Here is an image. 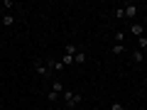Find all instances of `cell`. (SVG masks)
<instances>
[{"label": "cell", "instance_id": "obj_1", "mask_svg": "<svg viewBox=\"0 0 147 110\" xmlns=\"http://www.w3.org/2000/svg\"><path fill=\"white\" fill-rule=\"evenodd\" d=\"M61 100L69 105V108H74V105H79L81 100H84V95H81L79 91H64V93H61Z\"/></svg>", "mask_w": 147, "mask_h": 110}, {"label": "cell", "instance_id": "obj_2", "mask_svg": "<svg viewBox=\"0 0 147 110\" xmlns=\"http://www.w3.org/2000/svg\"><path fill=\"white\" fill-rule=\"evenodd\" d=\"M32 68H34V73H39V76H49V73H52V68H49L47 61H42V59H37V61L32 64Z\"/></svg>", "mask_w": 147, "mask_h": 110}, {"label": "cell", "instance_id": "obj_3", "mask_svg": "<svg viewBox=\"0 0 147 110\" xmlns=\"http://www.w3.org/2000/svg\"><path fill=\"white\" fill-rule=\"evenodd\" d=\"M47 66H49V68H52V71H57V73H61V71H64V68H66V66H64V64H61V61H54V59H49V61H47Z\"/></svg>", "mask_w": 147, "mask_h": 110}, {"label": "cell", "instance_id": "obj_4", "mask_svg": "<svg viewBox=\"0 0 147 110\" xmlns=\"http://www.w3.org/2000/svg\"><path fill=\"white\" fill-rule=\"evenodd\" d=\"M132 37H135V39L145 37V27H142V25H137V22H132Z\"/></svg>", "mask_w": 147, "mask_h": 110}, {"label": "cell", "instance_id": "obj_5", "mask_svg": "<svg viewBox=\"0 0 147 110\" xmlns=\"http://www.w3.org/2000/svg\"><path fill=\"white\" fill-rule=\"evenodd\" d=\"M123 7H125V17H130V20L137 15V5H135V3H130V5H123Z\"/></svg>", "mask_w": 147, "mask_h": 110}, {"label": "cell", "instance_id": "obj_6", "mask_svg": "<svg viewBox=\"0 0 147 110\" xmlns=\"http://www.w3.org/2000/svg\"><path fill=\"white\" fill-rule=\"evenodd\" d=\"M132 61L142 64V61H145V52H142V49H132Z\"/></svg>", "mask_w": 147, "mask_h": 110}, {"label": "cell", "instance_id": "obj_7", "mask_svg": "<svg viewBox=\"0 0 147 110\" xmlns=\"http://www.w3.org/2000/svg\"><path fill=\"white\" fill-rule=\"evenodd\" d=\"M74 64H79V66H81V64H86V52H84V49H79V52H76V56H74Z\"/></svg>", "mask_w": 147, "mask_h": 110}, {"label": "cell", "instance_id": "obj_8", "mask_svg": "<svg viewBox=\"0 0 147 110\" xmlns=\"http://www.w3.org/2000/svg\"><path fill=\"white\" fill-rule=\"evenodd\" d=\"M110 52L115 54V56H120V54H125V44H113V47H110Z\"/></svg>", "mask_w": 147, "mask_h": 110}, {"label": "cell", "instance_id": "obj_9", "mask_svg": "<svg viewBox=\"0 0 147 110\" xmlns=\"http://www.w3.org/2000/svg\"><path fill=\"white\" fill-rule=\"evenodd\" d=\"M0 22H3L5 27H10V25H15V17H12V15H3V17H0Z\"/></svg>", "mask_w": 147, "mask_h": 110}, {"label": "cell", "instance_id": "obj_10", "mask_svg": "<svg viewBox=\"0 0 147 110\" xmlns=\"http://www.w3.org/2000/svg\"><path fill=\"white\" fill-rule=\"evenodd\" d=\"M113 39H115V44H123V42H125V32H123V30H118L115 34H113Z\"/></svg>", "mask_w": 147, "mask_h": 110}, {"label": "cell", "instance_id": "obj_11", "mask_svg": "<svg viewBox=\"0 0 147 110\" xmlns=\"http://www.w3.org/2000/svg\"><path fill=\"white\" fill-rule=\"evenodd\" d=\"M52 91H54V93H59V95H61V93H64V91H66V88H64V83H61V81H54Z\"/></svg>", "mask_w": 147, "mask_h": 110}, {"label": "cell", "instance_id": "obj_12", "mask_svg": "<svg viewBox=\"0 0 147 110\" xmlns=\"http://www.w3.org/2000/svg\"><path fill=\"white\" fill-rule=\"evenodd\" d=\"M64 49H66V54H69V56H76V52H79L81 47H74V44H66Z\"/></svg>", "mask_w": 147, "mask_h": 110}, {"label": "cell", "instance_id": "obj_13", "mask_svg": "<svg viewBox=\"0 0 147 110\" xmlns=\"http://www.w3.org/2000/svg\"><path fill=\"white\" fill-rule=\"evenodd\" d=\"M47 98L52 100V103H59V100H61V95H59V93H54V91H49V93H47Z\"/></svg>", "mask_w": 147, "mask_h": 110}, {"label": "cell", "instance_id": "obj_14", "mask_svg": "<svg viewBox=\"0 0 147 110\" xmlns=\"http://www.w3.org/2000/svg\"><path fill=\"white\" fill-rule=\"evenodd\" d=\"M113 15H115V20H123V17H125V7H115Z\"/></svg>", "mask_w": 147, "mask_h": 110}, {"label": "cell", "instance_id": "obj_15", "mask_svg": "<svg viewBox=\"0 0 147 110\" xmlns=\"http://www.w3.org/2000/svg\"><path fill=\"white\" fill-rule=\"evenodd\" d=\"M61 64H64V66H71V64H74V56H69V54H64Z\"/></svg>", "mask_w": 147, "mask_h": 110}, {"label": "cell", "instance_id": "obj_16", "mask_svg": "<svg viewBox=\"0 0 147 110\" xmlns=\"http://www.w3.org/2000/svg\"><path fill=\"white\" fill-rule=\"evenodd\" d=\"M147 47V37H140V39H137V49H145Z\"/></svg>", "mask_w": 147, "mask_h": 110}, {"label": "cell", "instance_id": "obj_17", "mask_svg": "<svg viewBox=\"0 0 147 110\" xmlns=\"http://www.w3.org/2000/svg\"><path fill=\"white\" fill-rule=\"evenodd\" d=\"M110 110H125V105H123V103H113V105H110Z\"/></svg>", "mask_w": 147, "mask_h": 110}, {"label": "cell", "instance_id": "obj_18", "mask_svg": "<svg viewBox=\"0 0 147 110\" xmlns=\"http://www.w3.org/2000/svg\"><path fill=\"white\" fill-rule=\"evenodd\" d=\"M142 52H145V56H147V47H145V49H142Z\"/></svg>", "mask_w": 147, "mask_h": 110}, {"label": "cell", "instance_id": "obj_19", "mask_svg": "<svg viewBox=\"0 0 147 110\" xmlns=\"http://www.w3.org/2000/svg\"><path fill=\"white\" fill-rule=\"evenodd\" d=\"M145 37H147V34H145Z\"/></svg>", "mask_w": 147, "mask_h": 110}]
</instances>
